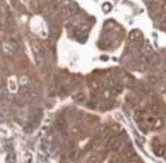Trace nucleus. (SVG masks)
Masks as SVG:
<instances>
[{"instance_id":"nucleus-1","label":"nucleus","mask_w":166,"mask_h":163,"mask_svg":"<svg viewBox=\"0 0 166 163\" xmlns=\"http://www.w3.org/2000/svg\"><path fill=\"white\" fill-rule=\"evenodd\" d=\"M88 162L89 163H99V157L95 155V154H93V155H90L89 158H88Z\"/></svg>"},{"instance_id":"nucleus-2","label":"nucleus","mask_w":166,"mask_h":163,"mask_svg":"<svg viewBox=\"0 0 166 163\" xmlns=\"http://www.w3.org/2000/svg\"><path fill=\"white\" fill-rule=\"evenodd\" d=\"M1 28H3V25H1V22H0V30H1Z\"/></svg>"}]
</instances>
